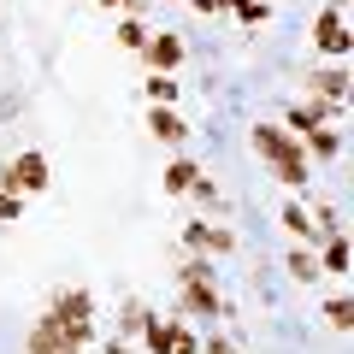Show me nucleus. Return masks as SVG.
Masks as SVG:
<instances>
[{"mask_svg":"<svg viewBox=\"0 0 354 354\" xmlns=\"http://www.w3.org/2000/svg\"><path fill=\"white\" fill-rule=\"evenodd\" d=\"M254 148H260L272 165H278L283 183H307V148H301L295 136H283L278 124H260V130H254Z\"/></svg>","mask_w":354,"mask_h":354,"instance_id":"nucleus-1","label":"nucleus"},{"mask_svg":"<svg viewBox=\"0 0 354 354\" xmlns=\"http://www.w3.org/2000/svg\"><path fill=\"white\" fill-rule=\"evenodd\" d=\"M183 295H189V307H195V313H218L213 266H201V260H189V266H183Z\"/></svg>","mask_w":354,"mask_h":354,"instance_id":"nucleus-2","label":"nucleus"},{"mask_svg":"<svg viewBox=\"0 0 354 354\" xmlns=\"http://www.w3.org/2000/svg\"><path fill=\"white\" fill-rule=\"evenodd\" d=\"M41 183H48V160H41V153H24V160L12 165V171H6V189H41Z\"/></svg>","mask_w":354,"mask_h":354,"instance_id":"nucleus-3","label":"nucleus"},{"mask_svg":"<svg viewBox=\"0 0 354 354\" xmlns=\"http://www.w3.org/2000/svg\"><path fill=\"white\" fill-rule=\"evenodd\" d=\"M183 242H189L195 254H225V248H230V236H225V230H213L207 218H195V225L183 230Z\"/></svg>","mask_w":354,"mask_h":354,"instance_id":"nucleus-4","label":"nucleus"},{"mask_svg":"<svg viewBox=\"0 0 354 354\" xmlns=\"http://www.w3.org/2000/svg\"><path fill=\"white\" fill-rule=\"evenodd\" d=\"M142 53H148V65H153V71H165V77H171V65L183 59V41H177V36H153Z\"/></svg>","mask_w":354,"mask_h":354,"instance_id":"nucleus-5","label":"nucleus"},{"mask_svg":"<svg viewBox=\"0 0 354 354\" xmlns=\"http://www.w3.org/2000/svg\"><path fill=\"white\" fill-rule=\"evenodd\" d=\"M319 48H325V53H348V30H342V18H337V12L319 18Z\"/></svg>","mask_w":354,"mask_h":354,"instance_id":"nucleus-6","label":"nucleus"},{"mask_svg":"<svg viewBox=\"0 0 354 354\" xmlns=\"http://www.w3.org/2000/svg\"><path fill=\"white\" fill-rule=\"evenodd\" d=\"M30 354H65L59 325H53V319H41V325H36V337H30Z\"/></svg>","mask_w":354,"mask_h":354,"instance_id":"nucleus-7","label":"nucleus"},{"mask_svg":"<svg viewBox=\"0 0 354 354\" xmlns=\"http://www.w3.org/2000/svg\"><path fill=\"white\" fill-rule=\"evenodd\" d=\"M148 124H153V136H165V142H183V118H177L171 106H153V118H148Z\"/></svg>","mask_w":354,"mask_h":354,"instance_id":"nucleus-8","label":"nucleus"},{"mask_svg":"<svg viewBox=\"0 0 354 354\" xmlns=\"http://www.w3.org/2000/svg\"><path fill=\"white\" fill-rule=\"evenodd\" d=\"M325 106H330V101H301V106L290 113V124H295V130H319V124H325Z\"/></svg>","mask_w":354,"mask_h":354,"instance_id":"nucleus-9","label":"nucleus"},{"mask_svg":"<svg viewBox=\"0 0 354 354\" xmlns=\"http://www.w3.org/2000/svg\"><path fill=\"white\" fill-rule=\"evenodd\" d=\"M313 88H319V101H342V95H348V77L342 71H319Z\"/></svg>","mask_w":354,"mask_h":354,"instance_id":"nucleus-10","label":"nucleus"},{"mask_svg":"<svg viewBox=\"0 0 354 354\" xmlns=\"http://www.w3.org/2000/svg\"><path fill=\"white\" fill-rule=\"evenodd\" d=\"M148 348L153 354H171L177 348V325H148Z\"/></svg>","mask_w":354,"mask_h":354,"instance_id":"nucleus-11","label":"nucleus"},{"mask_svg":"<svg viewBox=\"0 0 354 354\" xmlns=\"http://www.w3.org/2000/svg\"><path fill=\"white\" fill-rule=\"evenodd\" d=\"M195 177H201V171H195V165H189V160H177V165H171V171H165V189H171V195H177V189H189Z\"/></svg>","mask_w":354,"mask_h":354,"instance_id":"nucleus-12","label":"nucleus"},{"mask_svg":"<svg viewBox=\"0 0 354 354\" xmlns=\"http://www.w3.org/2000/svg\"><path fill=\"white\" fill-rule=\"evenodd\" d=\"M290 272H295L301 283H313V278H319V260H313L307 248H295V254H290Z\"/></svg>","mask_w":354,"mask_h":354,"instance_id":"nucleus-13","label":"nucleus"},{"mask_svg":"<svg viewBox=\"0 0 354 354\" xmlns=\"http://www.w3.org/2000/svg\"><path fill=\"white\" fill-rule=\"evenodd\" d=\"M53 319H88V295L77 290V295H65L59 307H53Z\"/></svg>","mask_w":354,"mask_h":354,"instance_id":"nucleus-14","label":"nucleus"},{"mask_svg":"<svg viewBox=\"0 0 354 354\" xmlns=\"http://www.w3.org/2000/svg\"><path fill=\"white\" fill-rule=\"evenodd\" d=\"M325 313H330V325H337V330H348V325H354V301H348V295H337Z\"/></svg>","mask_w":354,"mask_h":354,"instance_id":"nucleus-15","label":"nucleus"},{"mask_svg":"<svg viewBox=\"0 0 354 354\" xmlns=\"http://www.w3.org/2000/svg\"><path fill=\"white\" fill-rule=\"evenodd\" d=\"M337 148H342V136H337V130H313V153H319V160H330Z\"/></svg>","mask_w":354,"mask_h":354,"instance_id":"nucleus-16","label":"nucleus"},{"mask_svg":"<svg viewBox=\"0 0 354 354\" xmlns=\"http://www.w3.org/2000/svg\"><path fill=\"white\" fill-rule=\"evenodd\" d=\"M325 266H330V272H342V266H348V242H342V236L325 242Z\"/></svg>","mask_w":354,"mask_h":354,"instance_id":"nucleus-17","label":"nucleus"},{"mask_svg":"<svg viewBox=\"0 0 354 354\" xmlns=\"http://www.w3.org/2000/svg\"><path fill=\"white\" fill-rule=\"evenodd\" d=\"M283 225H290L295 236H313V225H307V207H283Z\"/></svg>","mask_w":354,"mask_h":354,"instance_id":"nucleus-18","label":"nucleus"},{"mask_svg":"<svg viewBox=\"0 0 354 354\" xmlns=\"http://www.w3.org/2000/svg\"><path fill=\"white\" fill-rule=\"evenodd\" d=\"M148 95H153V101H160V106H171V95H177V83H171V77H153V83H148Z\"/></svg>","mask_w":354,"mask_h":354,"instance_id":"nucleus-19","label":"nucleus"},{"mask_svg":"<svg viewBox=\"0 0 354 354\" xmlns=\"http://www.w3.org/2000/svg\"><path fill=\"white\" fill-rule=\"evenodd\" d=\"M230 6H236V18H242V24H260V18H266V6H260V0H230Z\"/></svg>","mask_w":354,"mask_h":354,"instance_id":"nucleus-20","label":"nucleus"},{"mask_svg":"<svg viewBox=\"0 0 354 354\" xmlns=\"http://www.w3.org/2000/svg\"><path fill=\"white\" fill-rule=\"evenodd\" d=\"M18 207H24L18 195H0V218H18Z\"/></svg>","mask_w":354,"mask_h":354,"instance_id":"nucleus-21","label":"nucleus"},{"mask_svg":"<svg viewBox=\"0 0 354 354\" xmlns=\"http://www.w3.org/2000/svg\"><path fill=\"white\" fill-rule=\"evenodd\" d=\"M207 354H236V342H230V337H213V342H207Z\"/></svg>","mask_w":354,"mask_h":354,"instance_id":"nucleus-22","label":"nucleus"},{"mask_svg":"<svg viewBox=\"0 0 354 354\" xmlns=\"http://www.w3.org/2000/svg\"><path fill=\"white\" fill-rule=\"evenodd\" d=\"M171 354H201V348H195V342L183 337V330H177V348H171Z\"/></svg>","mask_w":354,"mask_h":354,"instance_id":"nucleus-23","label":"nucleus"},{"mask_svg":"<svg viewBox=\"0 0 354 354\" xmlns=\"http://www.w3.org/2000/svg\"><path fill=\"white\" fill-rule=\"evenodd\" d=\"M195 6H201V12H218V6H230V0H195Z\"/></svg>","mask_w":354,"mask_h":354,"instance_id":"nucleus-24","label":"nucleus"},{"mask_svg":"<svg viewBox=\"0 0 354 354\" xmlns=\"http://www.w3.org/2000/svg\"><path fill=\"white\" fill-rule=\"evenodd\" d=\"M106 354H130V348H124V342H106Z\"/></svg>","mask_w":354,"mask_h":354,"instance_id":"nucleus-25","label":"nucleus"},{"mask_svg":"<svg viewBox=\"0 0 354 354\" xmlns=\"http://www.w3.org/2000/svg\"><path fill=\"white\" fill-rule=\"evenodd\" d=\"M101 6H118V0H101Z\"/></svg>","mask_w":354,"mask_h":354,"instance_id":"nucleus-26","label":"nucleus"}]
</instances>
